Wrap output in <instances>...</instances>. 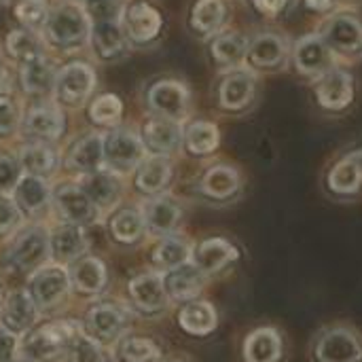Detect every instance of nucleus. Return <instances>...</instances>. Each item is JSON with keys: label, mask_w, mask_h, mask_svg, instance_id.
<instances>
[{"label": "nucleus", "mask_w": 362, "mask_h": 362, "mask_svg": "<svg viewBox=\"0 0 362 362\" xmlns=\"http://www.w3.org/2000/svg\"><path fill=\"white\" fill-rule=\"evenodd\" d=\"M19 163H21V168L28 170L30 176H45V174H49V172L55 170L57 155H55V151H51L49 146L32 144V146H25V148L21 151Z\"/></svg>", "instance_id": "obj_40"}, {"label": "nucleus", "mask_w": 362, "mask_h": 362, "mask_svg": "<svg viewBox=\"0 0 362 362\" xmlns=\"http://www.w3.org/2000/svg\"><path fill=\"white\" fill-rule=\"evenodd\" d=\"M320 36L331 51L346 55L362 51V21L352 13H337L329 17L320 30Z\"/></svg>", "instance_id": "obj_8"}, {"label": "nucleus", "mask_w": 362, "mask_h": 362, "mask_svg": "<svg viewBox=\"0 0 362 362\" xmlns=\"http://www.w3.org/2000/svg\"><path fill=\"white\" fill-rule=\"evenodd\" d=\"M17 354V337L6 327H0V362L15 361Z\"/></svg>", "instance_id": "obj_50"}, {"label": "nucleus", "mask_w": 362, "mask_h": 362, "mask_svg": "<svg viewBox=\"0 0 362 362\" xmlns=\"http://www.w3.org/2000/svg\"><path fill=\"white\" fill-rule=\"evenodd\" d=\"M19 223V210L13 202L0 197V231H6Z\"/></svg>", "instance_id": "obj_51"}, {"label": "nucleus", "mask_w": 362, "mask_h": 362, "mask_svg": "<svg viewBox=\"0 0 362 362\" xmlns=\"http://www.w3.org/2000/svg\"><path fill=\"white\" fill-rule=\"evenodd\" d=\"M55 204L64 218H68L70 223H85L93 214V204L89 202L85 191L74 185H62L55 191Z\"/></svg>", "instance_id": "obj_24"}, {"label": "nucleus", "mask_w": 362, "mask_h": 362, "mask_svg": "<svg viewBox=\"0 0 362 362\" xmlns=\"http://www.w3.org/2000/svg\"><path fill=\"white\" fill-rule=\"evenodd\" d=\"M178 325L185 333L193 337H210L221 325V314L212 301L199 297L182 303L178 312Z\"/></svg>", "instance_id": "obj_13"}, {"label": "nucleus", "mask_w": 362, "mask_h": 362, "mask_svg": "<svg viewBox=\"0 0 362 362\" xmlns=\"http://www.w3.org/2000/svg\"><path fill=\"white\" fill-rule=\"evenodd\" d=\"M293 57L297 70L310 78H320L322 74L333 70V51L320 34H308L299 38L293 49Z\"/></svg>", "instance_id": "obj_9"}, {"label": "nucleus", "mask_w": 362, "mask_h": 362, "mask_svg": "<svg viewBox=\"0 0 362 362\" xmlns=\"http://www.w3.org/2000/svg\"><path fill=\"white\" fill-rule=\"evenodd\" d=\"M170 362H193V361H189V358H174V361H170Z\"/></svg>", "instance_id": "obj_54"}, {"label": "nucleus", "mask_w": 362, "mask_h": 362, "mask_svg": "<svg viewBox=\"0 0 362 362\" xmlns=\"http://www.w3.org/2000/svg\"><path fill=\"white\" fill-rule=\"evenodd\" d=\"M72 327L70 325H53V327H42L40 331L32 333L23 341V352L34 362H47L55 358L62 348L72 341Z\"/></svg>", "instance_id": "obj_16"}, {"label": "nucleus", "mask_w": 362, "mask_h": 362, "mask_svg": "<svg viewBox=\"0 0 362 362\" xmlns=\"http://www.w3.org/2000/svg\"><path fill=\"white\" fill-rule=\"evenodd\" d=\"M257 93V81L248 70H233L229 72L218 87V104L229 112L246 110Z\"/></svg>", "instance_id": "obj_14"}, {"label": "nucleus", "mask_w": 362, "mask_h": 362, "mask_svg": "<svg viewBox=\"0 0 362 362\" xmlns=\"http://www.w3.org/2000/svg\"><path fill=\"white\" fill-rule=\"evenodd\" d=\"M89 327L100 339H115L125 331L127 314L117 305H98L89 312Z\"/></svg>", "instance_id": "obj_27"}, {"label": "nucleus", "mask_w": 362, "mask_h": 362, "mask_svg": "<svg viewBox=\"0 0 362 362\" xmlns=\"http://www.w3.org/2000/svg\"><path fill=\"white\" fill-rule=\"evenodd\" d=\"M212 55L221 66H238L248 55V40L240 32H225L214 38Z\"/></svg>", "instance_id": "obj_33"}, {"label": "nucleus", "mask_w": 362, "mask_h": 362, "mask_svg": "<svg viewBox=\"0 0 362 362\" xmlns=\"http://www.w3.org/2000/svg\"><path fill=\"white\" fill-rule=\"evenodd\" d=\"M70 163L85 174L100 172V168L104 163V140H102V136L91 134V136L78 140L70 153Z\"/></svg>", "instance_id": "obj_32"}, {"label": "nucleus", "mask_w": 362, "mask_h": 362, "mask_svg": "<svg viewBox=\"0 0 362 362\" xmlns=\"http://www.w3.org/2000/svg\"><path fill=\"white\" fill-rule=\"evenodd\" d=\"M288 57V40L282 34L276 32H263L255 36L252 42H248V55L246 59L255 68H282Z\"/></svg>", "instance_id": "obj_18"}, {"label": "nucleus", "mask_w": 362, "mask_h": 362, "mask_svg": "<svg viewBox=\"0 0 362 362\" xmlns=\"http://www.w3.org/2000/svg\"><path fill=\"white\" fill-rule=\"evenodd\" d=\"M28 288L36 305H55L70 291V276L62 265H47L32 276Z\"/></svg>", "instance_id": "obj_12"}, {"label": "nucleus", "mask_w": 362, "mask_h": 362, "mask_svg": "<svg viewBox=\"0 0 362 362\" xmlns=\"http://www.w3.org/2000/svg\"><path fill=\"white\" fill-rule=\"evenodd\" d=\"M129 291H132L134 301L148 312L163 310L170 299L165 293V286H163V278L157 274H144V276L132 280Z\"/></svg>", "instance_id": "obj_23"}, {"label": "nucleus", "mask_w": 362, "mask_h": 362, "mask_svg": "<svg viewBox=\"0 0 362 362\" xmlns=\"http://www.w3.org/2000/svg\"><path fill=\"white\" fill-rule=\"evenodd\" d=\"M305 362H362V327L352 318L320 322L303 348Z\"/></svg>", "instance_id": "obj_2"}, {"label": "nucleus", "mask_w": 362, "mask_h": 362, "mask_svg": "<svg viewBox=\"0 0 362 362\" xmlns=\"http://www.w3.org/2000/svg\"><path fill=\"white\" fill-rule=\"evenodd\" d=\"M144 148L138 136L132 132L119 129L104 138V161H108L117 170H129L142 161Z\"/></svg>", "instance_id": "obj_19"}, {"label": "nucleus", "mask_w": 362, "mask_h": 362, "mask_svg": "<svg viewBox=\"0 0 362 362\" xmlns=\"http://www.w3.org/2000/svg\"><path fill=\"white\" fill-rule=\"evenodd\" d=\"M91 28H89V17L87 11L81 4L66 2L53 8L45 21V34L47 38L62 49H72L78 47L87 40Z\"/></svg>", "instance_id": "obj_6"}, {"label": "nucleus", "mask_w": 362, "mask_h": 362, "mask_svg": "<svg viewBox=\"0 0 362 362\" xmlns=\"http://www.w3.org/2000/svg\"><path fill=\"white\" fill-rule=\"evenodd\" d=\"M25 129L30 136L40 140H55L64 129L62 112L53 106H36L28 112Z\"/></svg>", "instance_id": "obj_28"}, {"label": "nucleus", "mask_w": 362, "mask_h": 362, "mask_svg": "<svg viewBox=\"0 0 362 362\" xmlns=\"http://www.w3.org/2000/svg\"><path fill=\"white\" fill-rule=\"evenodd\" d=\"M148 104L157 115L178 121L189 108V89L180 81H159L148 91Z\"/></svg>", "instance_id": "obj_17"}, {"label": "nucleus", "mask_w": 362, "mask_h": 362, "mask_svg": "<svg viewBox=\"0 0 362 362\" xmlns=\"http://www.w3.org/2000/svg\"><path fill=\"white\" fill-rule=\"evenodd\" d=\"M21 83L23 89L28 93H47L55 87V74H53V66L47 59H34L28 62L21 70Z\"/></svg>", "instance_id": "obj_37"}, {"label": "nucleus", "mask_w": 362, "mask_h": 362, "mask_svg": "<svg viewBox=\"0 0 362 362\" xmlns=\"http://www.w3.org/2000/svg\"><path fill=\"white\" fill-rule=\"evenodd\" d=\"M15 199L25 210H40L49 202V187L40 176H21L19 185L15 187Z\"/></svg>", "instance_id": "obj_39"}, {"label": "nucleus", "mask_w": 362, "mask_h": 362, "mask_svg": "<svg viewBox=\"0 0 362 362\" xmlns=\"http://www.w3.org/2000/svg\"><path fill=\"white\" fill-rule=\"evenodd\" d=\"M119 8H121V4H117V0H89V13L95 15L98 21L115 19Z\"/></svg>", "instance_id": "obj_49"}, {"label": "nucleus", "mask_w": 362, "mask_h": 362, "mask_svg": "<svg viewBox=\"0 0 362 362\" xmlns=\"http://www.w3.org/2000/svg\"><path fill=\"white\" fill-rule=\"evenodd\" d=\"M227 17V6L223 0H197L191 13V25L199 34H214Z\"/></svg>", "instance_id": "obj_34"}, {"label": "nucleus", "mask_w": 362, "mask_h": 362, "mask_svg": "<svg viewBox=\"0 0 362 362\" xmlns=\"http://www.w3.org/2000/svg\"><path fill=\"white\" fill-rule=\"evenodd\" d=\"M233 352L235 362H291L295 344L284 322L259 318L238 331Z\"/></svg>", "instance_id": "obj_1"}, {"label": "nucleus", "mask_w": 362, "mask_h": 362, "mask_svg": "<svg viewBox=\"0 0 362 362\" xmlns=\"http://www.w3.org/2000/svg\"><path fill=\"white\" fill-rule=\"evenodd\" d=\"M70 358H72V362H106L100 346L95 341H91L89 337H83V335H76L72 339Z\"/></svg>", "instance_id": "obj_46"}, {"label": "nucleus", "mask_w": 362, "mask_h": 362, "mask_svg": "<svg viewBox=\"0 0 362 362\" xmlns=\"http://www.w3.org/2000/svg\"><path fill=\"white\" fill-rule=\"evenodd\" d=\"M11 362H32V361H11Z\"/></svg>", "instance_id": "obj_55"}, {"label": "nucleus", "mask_w": 362, "mask_h": 362, "mask_svg": "<svg viewBox=\"0 0 362 362\" xmlns=\"http://www.w3.org/2000/svg\"><path fill=\"white\" fill-rule=\"evenodd\" d=\"M95 85V74L87 64H68L55 76V93L64 104L76 106L89 98Z\"/></svg>", "instance_id": "obj_10"}, {"label": "nucleus", "mask_w": 362, "mask_h": 362, "mask_svg": "<svg viewBox=\"0 0 362 362\" xmlns=\"http://www.w3.org/2000/svg\"><path fill=\"white\" fill-rule=\"evenodd\" d=\"M19 123V106L4 93H0V136L11 134Z\"/></svg>", "instance_id": "obj_48"}, {"label": "nucleus", "mask_w": 362, "mask_h": 362, "mask_svg": "<svg viewBox=\"0 0 362 362\" xmlns=\"http://www.w3.org/2000/svg\"><path fill=\"white\" fill-rule=\"evenodd\" d=\"M142 233V216L134 210L121 212L115 221H112V235L119 242L132 244L140 238Z\"/></svg>", "instance_id": "obj_42"}, {"label": "nucleus", "mask_w": 362, "mask_h": 362, "mask_svg": "<svg viewBox=\"0 0 362 362\" xmlns=\"http://www.w3.org/2000/svg\"><path fill=\"white\" fill-rule=\"evenodd\" d=\"M197 191L214 206H233L246 195V174L229 161L212 163L199 176Z\"/></svg>", "instance_id": "obj_5"}, {"label": "nucleus", "mask_w": 362, "mask_h": 362, "mask_svg": "<svg viewBox=\"0 0 362 362\" xmlns=\"http://www.w3.org/2000/svg\"><path fill=\"white\" fill-rule=\"evenodd\" d=\"M72 278H74L78 291L98 293L106 282V269H104L102 261H98V259H81L74 267Z\"/></svg>", "instance_id": "obj_41"}, {"label": "nucleus", "mask_w": 362, "mask_h": 362, "mask_svg": "<svg viewBox=\"0 0 362 362\" xmlns=\"http://www.w3.org/2000/svg\"><path fill=\"white\" fill-rule=\"evenodd\" d=\"M182 218V206L174 197H157L144 206V225L155 235L176 233Z\"/></svg>", "instance_id": "obj_20"}, {"label": "nucleus", "mask_w": 362, "mask_h": 362, "mask_svg": "<svg viewBox=\"0 0 362 362\" xmlns=\"http://www.w3.org/2000/svg\"><path fill=\"white\" fill-rule=\"evenodd\" d=\"M335 0H305V4L312 8V11H329L333 6Z\"/></svg>", "instance_id": "obj_53"}, {"label": "nucleus", "mask_w": 362, "mask_h": 362, "mask_svg": "<svg viewBox=\"0 0 362 362\" xmlns=\"http://www.w3.org/2000/svg\"><path fill=\"white\" fill-rule=\"evenodd\" d=\"M47 255H49V238L42 229L21 231L8 246V263L19 272L38 267Z\"/></svg>", "instance_id": "obj_11"}, {"label": "nucleus", "mask_w": 362, "mask_h": 362, "mask_svg": "<svg viewBox=\"0 0 362 362\" xmlns=\"http://www.w3.org/2000/svg\"><path fill=\"white\" fill-rule=\"evenodd\" d=\"M91 40L95 47V53L104 59H110L115 55H119L125 47V38H123V30L119 25L117 19H104V21H95L93 30H91Z\"/></svg>", "instance_id": "obj_31"}, {"label": "nucleus", "mask_w": 362, "mask_h": 362, "mask_svg": "<svg viewBox=\"0 0 362 362\" xmlns=\"http://www.w3.org/2000/svg\"><path fill=\"white\" fill-rule=\"evenodd\" d=\"M36 303L25 293H11L4 303V327L11 333H21L36 322Z\"/></svg>", "instance_id": "obj_26"}, {"label": "nucleus", "mask_w": 362, "mask_h": 362, "mask_svg": "<svg viewBox=\"0 0 362 362\" xmlns=\"http://www.w3.org/2000/svg\"><path fill=\"white\" fill-rule=\"evenodd\" d=\"M125 30L136 42H148L161 30V15L146 2H134L125 11Z\"/></svg>", "instance_id": "obj_22"}, {"label": "nucleus", "mask_w": 362, "mask_h": 362, "mask_svg": "<svg viewBox=\"0 0 362 362\" xmlns=\"http://www.w3.org/2000/svg\"><path fill=\"white\" fill-rule=\"evenodd\" d=\"M163 286L170 299L187 303L193 299H199L208 286V278L193 265L185 263L176 269H168L163 276Z\"/></svg>", "instance_id": "obj_15"}, {"label": "nucleus", "mask_w": 362, "mask_h": 362, "mask_svg": "<svg viewBox=\"0 0 362 362\" xmlns=\"http://www.w3.org/2000/svg\"><path fill=\"white\" fill-rule=\"evenodd\" d=\"M21 180V168L15 159L0 155V193H13Z\"/></svg>", "instance_id": "obj_47"}, {"label": "nucleus", "mask_w": 362, "mask_h": 362, "mask_svg": "<svg viewBox=\"0 0 362 362\" xmlns=\"http://www.w3.org/2000/svg\"><path fill=\"white\" fill-rule=\"evenodd\" d=\"M185 144L189 148L191 155L197 157H206L212 155L218 144H221V132L214 123L210 121H195L187 127V132L182 134Z\"/></svg>", "instance_id": "obj_30"}, {"label": "nucleus", "mask_w": 362, "mask_h": 362, "mask_svg": "<svg viewBox=\"0 0 362 362\" xmlns=\"http://www.w3.org/2000/svg\"><path fill=\"white\" fill-rule=\"evenodd\" d=\"M81 189L85 191V195L89 197V202L98 208H110L117 197H119V180L106 172H93L87 174L81 182Z\"/></svg>", "instance_id": "obj_29"}, {"label": "nucleus", "mask_w": 362, "mask_h": 362, "mask_svg": "<svg viewBox=\"0 0 362 362\" xmlns=\"http://www.w3.org/2000/svg\"><path fill=\"white\" fill-rule=\"evenodd\" d=\"M172 178V165L165 157L157 155L148 161L142 163L140 172H138V187L144 191V193H159L168 187Z\"/></svg>", "instance_id": "obj_36"}, {"label": "nucleus", "mask_w": 362, "mask_h": 362, "mask_svg": "<svg viewBox=\"0 0 362 362\" xmlns=\"http://www.w3.org/2000/svg\"><path fill=\"white\" fill-rule=\"evenodd\" d=\"M246 261L244 246L227 233H214L193 244L191 263L210 280L225 278Z\"/></svg>", "instance_id": "obj_4"}, {"label": "nucleus", "mask_w": 362, "mask_h": 362, "mask_svg": "<svg viewBox=\"0 0 362 362\" xmlns=\"http://www.w3.org/2000/svg\"><path fill=\"white\" fill-rule=\"evenodd\" d=\"M191 257H193V244L178 235H168L155 250V261L165 272L191 263Z\"/></svg>", "instance_id": "obj_35"}, {"label": "nucleus", "mask_w": 362, "mask_h": 362, "mask_svg": "<svg viewBox=\"0 0 362 362\" xmlns=\"http://www.w3.org/2000/svg\"><path fill=\"white\" fill-rule=\"evenodd\" d=\"M6 49L13 57L21 59V62H34V59H40L42 57V51H45V45L42 40L30 32V30H15L8 34L6 38Z\"/></svg>", "instance_id": "obj_38"}, {"label": "nucleus", "mask_w": 362, "mask_h": 362, "mask_svg": "<svg viewBox=\"0 0 362 362\" xmlns=\"http://www.w3.org/2000/svg\"><path fill=\"white\" fill-rule=\"evenodd\" d=\"M318 189L322 197L337 206L362 202V146H346L335 153L320 172Z\"/></svg>", "instance_id": "obj_3"}, {"label": "nucleus", "mask_w": 362, "mask_h": 362, "mask_svg": "<svg viewBox=\"0 0 362 362\" xmlns=\"http://www.w3.org/2000/svg\"><path fill=\"white\" fill-rule=\"evenodd\" d=\"M15 15L23 25H28L30 30H36L45 25L49 17L47 0H19V4L15 6Z\"/></svg>", "instance_id": "obj_43"}, {"label": "nucleus", "mask_w": 362, "mask_h": 362, "mask_svg": "<svg viewBox=\"0 0 362 362\" xmlns=\"http://www.w3.org/2000/svg\"><path fill=\"white\" fill-rule=\"evenodd\" d=\"M291 0H252L255 8L265 17H278L286 11Z\"/></svg>", "instance_id": "obj_52"}, {"label": "nucleus", "mask_w": 362, "mask_h": 362, "mask_svg": "<svg viewBox=\"0 0 362 362\" xmlns=\"http://www.w3.org/2000/svg\"><path fill=\"white\" fill-rule=\"evenodd\" d=\"M123 112V104L117 95L112 93H106V95H100L93 104H91V119L95 123H102V125H112L119 121Z\"/></svg>", "instance_id": "obj_44"}, {"label": "nucleus", "mask_w": 362, "mask_h": 362, "mask_svg": "<svg viewBox=\"0 0 362 362\" xmlns=\"http://www.w3.org/2000/svg\"><path fill=\"white\" fill-rule=\"evenodd\" d=\"M182 127L174 119L157 117L144 125V144L157 155H170L182 144Z\"/></svg>", "instance_id": "obj_21"}, {"label": "nucleus", "mask_w": 362, "mask_h": 362, "mask_svg": "<svg viewBox=\"0 0 362 362\" xmlns=\"http://www.w3.org/2000/svg\"><path fill=\"white\" fill-rule=\"evenodd\" d=\"M316 104L329 115L346 112L354 102V78L346 70H329L316 78Z\"/></svg>", "instance_id": "obj_7"}, {"label": "nucleus", "mask_w": 362, "mask_h": 362, "mask_svg": "<svg viewBox=\"0 0 362 362\" xmlns=\"http://www.w3.org/2000/svg\"><path fill=\"white\" fill-rule=\"evenodd\" d=\"M121 356L127 362H155L159 358V348L151 339H127L121 346Z\"/></svg>", "instance_id": "obj_45"}, {"label": "nucleus", "mask_w": 362, "mask_h": 362, "mask_svg": "<svg viewBox=\"0 0 362 362\" xmlns=\"http://www.w3.org/2000/svg\"><path fill=\"white\" fill-rule=\"evenodd\" d=\"M87 248V240L81 227L76 225H64L59 227L51 240H49V252L57 261H74L78 259Z\"/></svg>", "instance_id": "obj_25"}]
</instances>
